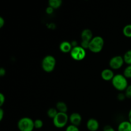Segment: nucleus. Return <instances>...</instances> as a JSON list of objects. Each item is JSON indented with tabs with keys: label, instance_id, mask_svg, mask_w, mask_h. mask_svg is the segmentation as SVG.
I'll use <instances>...</instances> for the list:
<instances>
[{
	"label": "nucleus",
	"instance_id": "nucleus-20",
	"mask_svg": "<svg viewBox=\"0 0 131 131\" xmlns=\"http://www.w3.org/2000/svg\"><path fill=\"white\" fill-rule=\"evenodd\" d=\"M34 125H35V129H40L42 128L43 125V121L40 119H37V120H34Z\"/></svg>",
	"mask_w": 131,
	"mask_h": 131
},
{
	"label": "nucleus",
	"instance_id": "nucleus-22",
	"mask_svg": "<svg viewBox=\"0 0 131 131\" xmlns=\"http://www.w3.org/2000/svg\"><path fill=\"white\" fill-rule=\"evenodd\" d=\"M125 95L126 98L131 99V84L128 86L127 89L125 90Z\"/></svg>",
	"mask_w": 131,
	"mask_h": 131
},
{
	"label": "nucleus",
	"instance_id": "nucleus-24",
	"mask_svg": "<svg viewBox=\"0 0 131 131\" xmlns=\"http://www.w3.org/2000/svg\"><path fill=\"white\" fill-rule=\"evenodd\" d=\"M126 98V96H125V93H120L118 94L117 95V99L120 101H122L125 100V99Z\"/></svg>",
	"mask_w": 131,
	"mask_h": 131
},
{
	"label": "nucleus",
	"instance_id": "nucleus-30",
	"mask_svg": "<svg viewBox=\"0 0 131 131\" xmlns=\"http://www.w3.org/2000/svg\"><path fill=\"white\" fill-rule=\"evenodd\" d=\"M4 116V111L2 108L0 109V121L3 120Z\"/></svg>",
	"mask_w": 131,
	"mask_h": 131
},
{
	"label": "nucleus",
	"instance_id": "nucleus-16",
	"mask_svg": "<svg viewBox=\"0 0 131 131\" xmlns=\"http://www.w3.org/2000/svg\"><path fill=\"white\" fill-rule=\"evenodd\" d=\"M123 34L127 38H131V24H127L124 27Z\"/></svg>",
	"mask_w": 131,
	"mask_h": 131
},
{
	"label": "nucleus",
	"instance_id": "nucleus-18",
	"mask_svg": "<svg viewBox=\"0 0 131 131\" xmlns=\"http://www.w3.org/2000/svg\"><path fill=\"white\" fill-rule=\"evenodd\" d=\"M123 58H124V62L125 63L127 64L128 65H131V49L126 51Z\"/></svg>",
	"mask_w": 131,
	"mask_h": 131
},
{
	"label": "nucleus",
	"instance_id": "nucleus-12",
	"mask_svg": "<svg viewBox=\"0 0 131 131\" xmlns=\"http://www.w3.org/2000/svg\"><path fill=\"white\" fill-rule=\"evenodd\" d=\"M81 37L82 41H86L90 42L93 38V33L90 29H84L81 33Z\"/></svg>",
	"mask_w": 131,
	"mask_h": 131
},
{
	"label": "nucleus",
	"instance_id": "nucleus-5",
	"mask_svg": "<svg viewBox=\"0 0 131 131\" xmlns=\"http://www.w3.org/2000/svg\"><path fill=\"white\" fill-rule=\"evenodd\" d=\"M69 121V116L65 113H60L56 115V116L52 120L53 124L56 128L61 129L65 127Z\"/></svg>",
	"mask_w": 131,
	"mask_h": 131
},
{
	"label": "nucleus",
	"instance_id": "nucleus-14",
	"mask_svg": "<svg viewBox=\"0 0 131 131\" xmlns=\"http://www.w3.org/2000/svg\"><path fill=\"white\" fill-rule=\"evenodd\" d=\"M56 108L58 110V111L60 113H67V112L68 111L67 105L66 104V103H65L64 102H62V101H60V102H57V104L56 105Z\"/></svg>",
	"mask_w": 131,
	"mask_h": 131
},
{
	"label": "nucleus",
	"instance_id": "nucleus-23",
	"mask_svg": "<svg viewBox=\"0 0 131 131\" xmlns=\"http://www.w3.org/2000/svg\"><path fill=\"white\" fill-rule=\"evenodd\" d=\"M89 42H86V41H81V47L83 48L84 49H88L89 48Z\"/></svg>",
	"mask_w": 131,
	"mask_h": 131
},
{
	"label": "nucleus",
	"instance_id": "nucleus-28",
	"mask_svg": "<svg viewBox=\"0 0 131 131\" xmlns=\"http://www.w3.org/2000/svg\"><path fill=\"white\" fill-rule=\"evenodd\" d=\"M5 24V19H3V17H0V28H2L4 26Z\"/></svg>",
	"mask_w": 131,
	"mask_h": 131
},
{
	"label": "nucleus",
	"instance_id": "nucleus-10",
	"mask_svg": "<svg viewBox=\"0 0 131 131\" xmlns=\"http://www.w3.org/2000/svg\"><path fill=\"white\" fill-rule=\"evenodd\" d=\"M86 127L90 131H97L99 129V123L95 118H90L87 121Z\"/></svg>",
	"mask_w": 131,
	"mask_h": 131
},
{
	"label": "nucleus",
	"instance_id": "nucleus-7",
	"mask_svg": "<svg viewBox=\"0 0 131 131\" xmlns=\"http://www.w3.org/2000/svg\"><path fill=\"white\" fill-rule=\"evenodd\" d=\"M124 63L125 62H124L123 56L118 55V56H115L111 58V60H110L109 65L112 70H118L122 67Z\"/></svg>",
	"mask_w": 131,
	"mask_h": 131
},
{
	"label": "nucleus",
	"instance_id": "nucleus-8",
	"mask_svg": "<svg viewBox=\"0 0 131 131\" xmlns=\"http://www.w3.org/2000/svg\"><path fill=\"white\" fill-rule=\"evenodd\" d=\"M69 122L71 125L78 127L82 122V116L78 113H73L69 116Z\"/></svg>",
	"mask_w": 131,
	"mask_h": 131
},
{
	"label": "nucleus",
	"instance_id": "nucleus-17",
	"mask_svg": "<svg viewBox=\"0 0 131 131\" xmlns=\"http://www.w3.org/2000/svg\"><path fill=\"white\" fill-rule=\"evenodd\" d=\"M58 113V111L56 110V108H54V107H51V108H49L47 110V115L48 117L49 118L52 119V120H53L54 118L56 116Z\"/></svg>",
	"mask_w": 131,
	"mask_h": 131
},
{
	"label": "nucleus",
	"instance_id": "nucleus-25",
	"mask_svg": "<svg viewBox=\"0 0 131 131\" xmlns=\"http://www.w3.org/2000/svg\"><path fill=\"white\" fill-rule=\"evenodd\" d=\"M5 102V96L2 93H0V106H2Z\"/></svg>",
	"mask_w": 131,
	"mask_h": 131
},
{
	"label": "nucleus",
	"instance_id": "nucleus-29",
	"mask_svg": "<svg viewBox=\"0 0 131 131\" xmlns=\"http://www.w3.org/2000/svg\"><path fill=\"white\" fill-rule=\"evenodd\" d=\"M6 74V70L4 68H1L0 69V76L3 77Z\"/></svg>",
	"mask_w": 131,
	"mask_h": 131
},
{
	"label": "nucleus",
	"instance_id": "nucleus-1",
	"mask_svg": "<svg viewBox=\"0 0 131 131\" xmlns=\"http://www.w3.org/2000/svg\"><path fill=\"white\" fill-rule=\"evenodd\" d=\"M113 86L119 92L125 91L128 87L127 79L123 74H116L111 81Z\"/></svg>",
	"mask_w": 131,
	"mask_h": 131
},
{
	"label": "nucleus",
	"instance_id": "nucleus-26",
	"mask_svg": "<svg viewBox=\"0 0 131 131\" xmlns=\"http://www.w3.org/2000/svg\"><path fill=\"white\" fill-rule=\"evenodd\" d=\"M103 131H115L113 127L111 126V125H106L104 127Z\"/></svg>",
	"mask_w": 131,
	"mask_h": 131
},
{
	"label": "nucleus",
	"instance_id": "nucleus-9",
	"mask_svg": "<svg viewBox=\"0 0 131 131\" xmlns=\"http://www.w3.org/2000/svg\"><path fill=\"white\" fill-rule=\"evenodd\" d=\"M115 74H114L113 71L112 69H104L102 72H101V76L103 80L106 81H112L113 79L114 76H115Z\"/></svg>",
	"mask_w": 131,
	"mask_h": 131
},
{
	"label": "nucleus",
	"instance_id": "nucleus-15",
	"mask_svg": "<svg viewBox=\"0 0 131 131\" xmlns=\"http://www.w3.org/2000/svg\"><path fill=\"white\" fill-rule=\"evenodd\" d=\"M62 5L61 0H49V6L54 9H57L60 8Z\"/></svg>",
	"mask_w": 131,
	"mask_h": 131
},
{
	"label": "nucleus",
	"instance_id": "nucleus-3",
	"mask_svg": "<svg viewBox=\"0 0 131 131\" xmlns=\"http://www.w3.org/2000/svg\"><path fill=\"white\" fill-rule=\"evenodd\" d=\"M56 65V58L52 55H47L42 59V68L43 71L47 73H51L54 70Z\"/></svg>",
	"mask_w": 131,
	"mask_h": 131
},
{
	"label": "nucleus",
	"instance_id": "nucleus-21",
	"mask_svg": "<svg viewBox=\"0 0 131 131\" xmlns=\"http://www.w3.org/2000/svg\"><path fill=\"white\" fill-rule=\"evenodd\" d=\"M65 131H79V129L78 127L73 125H70L67 126V127L65 129Z\"/></svg>",
	"mask_w": 131,
	"mask_h": 131
},
{
	"label": "nucleus",
	"instance_id": "nucleus-6",
	"mask_svg": "<svg viewBox=\"0 0 131 131\" xmlns=\"http://www.w3.org/2000/svg\"><path fill=\"white\" fill-rule=\"evenodd\" d=\"M70 56L73 60L75 61H81L84 60L86 55V50L82 48L81 46H76L75 47H73L72 51L70 52Z\"/></svg>",
	"mask_w": 131,
	"mask_h": 131
},
{
	"label": "nucleus",
	"instance_id": "nucleus-31",
	"mask_svg": "<svg viewBox=\"0 0 131 131\" xmlns=\"http://www.w3.org/2000/svg\"><path fill=\"white\" fill-rule=\"evenodd\" d=\"M128 121L130 122L131 123V110L129 111V113H128Z\"/></svg>",
	"mask_w": 131,
	"mask_h": 131
},
{
	"label": "nucleus",
	"instance_id": "nucleus-27",
	"mask_svg": "<svg viewBox=\"0 0 131 131\" xmlns=\"http://www.w3.org/2000/svg\"><path fill=\"white\" fill-rule=\"evenodd\" d=\"M54 12V8H52V7H51V6H47V8H46V12L47 13V14H49V15H50V14H52V13H53Z\"/></svg>",
	"mask_w": 131,
	"mask_h": 131
},
{
	"label": "nucleus",
	"instance_id": "nucleus-2",
	"mask_svg": "<svg viewBox=\"0 0 131 131\" xmlns=\"http://www.w3.org/2000/svg\"><path fill=\"white\" fill-rule=\"evenodd\" d=\"M104 46V38L101 36L93 37L92 40L90 42L88 50L93 53H99L101 52Z\"/></svg>",
	"mask_w": 131,
	"mask_h": 131
},
{
	"label": "nucleus",
	"instance_id": "nucleus-13",
	"mask_svg": "<svg viewBox=\"0 0 131 131\" xmlns=\"http://www.w3.org/2000/svg\"><path fill=\"white\" fill-rule=\"evenodd\" d=\"M118 131H131V123L128 120H125L119 124Z\"/></svg>",
	"mask_w": 131,
	"mask_h": 131
},
{
	"label": "nucleus",
	"instance_id": "nucleus-4",
	"mask_svg": "<svg viewBox=\"0 0 131 131\" xmlns=\"http://www.w3.org/2000/svg\"><path fill=\"white\" fill-rule=\"evenodd\" d=\"M17 127L20 131H33L35 129L34 121L31 118L23 117L18 121Z\"/></svg>",
	"mask_w": 131,
	"mask_h": 131
},
{
	"label": "nucleus",
	"instance_id": "nucleus-19",
	"mask_svg": "<svg viewBox=\"0 0 131 131\" xmlns=\"http://www.w3.org/2000/svg\"><path fill=\"white\" fill-rule=\"evenodd\" d=\"M123 75L127 78V79H131V65H127L124 70Z\"/></svg>",
	"mask_w": 131,
	"mask_h": 131
},
{
	"label": "nucleus",
	"instance_id": "nucleus-11",
	"mask_svg": "<svg viewBox=\"0 0 131 131\" xmlns=\"http://www.w3.org/2000/svg\"><path fill=\"white\" fill-rule=\"evenodd\" d=\"M59 48H60V51L63 53H70L73 47L71 44V42H69L68 41H63L60 44Z\"/></svg>",
	"mask_w": 131,
	"mask_h": 131
}]
</instances>
